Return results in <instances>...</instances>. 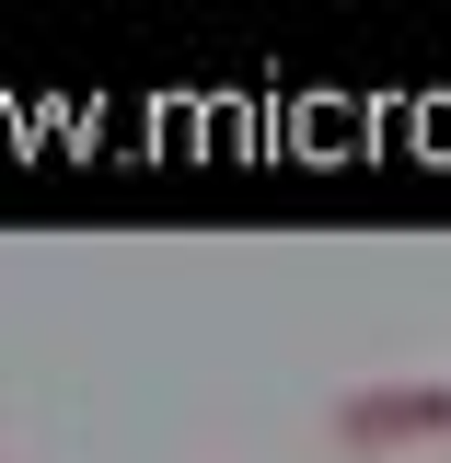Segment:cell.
<instances>
[{"label":"cell","mask_w":451,"mask_h":463,"mask_svg":"<svg viewBox=\"0 0 451 463\" xmlns=\"http://www.w3.org/2000/svg\"><path fill=\"white\" fill-rule=\"evenodd\" d=\"M451 429V383L440 371H394V383H347L324 405V440L336 452H405V440H440Z\"/></svg>","instance_id":"cell-1"},{"label":"cell","mask_w":451,"mask_h":463,"mask_svg":"<svg viewBox=\"0 0 451 463\" xmlns=\"http://www.w3.org/2000/svg\"><path fill=\"white\" fill-rule=\"evenodd\" d=\"M0 463H12V452H0Z\"/></svg>","instance_id":"cell-2"}]
</instances>
